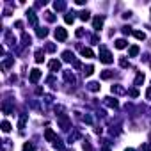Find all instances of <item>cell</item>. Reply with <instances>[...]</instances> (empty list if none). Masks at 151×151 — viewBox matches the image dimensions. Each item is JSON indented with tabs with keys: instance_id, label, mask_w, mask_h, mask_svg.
<instances>
[{
	"instance_id": "f546056e",
	"label": "cell",
	"mask_w": 151,
	"mask_h": 151,
	"mask_svg": "<svg viewBox=\"0 0 151 151\" xmlns=\"http://www.w3.org/2000/svg\"><path fill=\"white\" fill-rule=\"evenodd\" d=\"M64 22H66V23H73V22H75V16H73V13H68V14L64 16Z\"/></svg>"
},
{
	"instance_id": "484cf974",
	"label": "cell",
	"mask_w": 151,
	"mask_h": 151,
	"mask_svg": "<svg viewBox=\"0 0 151 151\" xmlns=\"http://www.w3.org/2000/svg\"><path fill=\"white\" fill-rule=\"evenodd\" d=\"M2 132L4 133H9L11 132V123L9 121H2Z\"/></svg>"
},
{
	"instance_id": "c3c4849f",
	"label": "cell",
	"mask_w": 151,
	"mask_h": 151,
	"mask_svg": "<svg viewBox=\"0 0 151 151\" xmlns=\"http://www.w3.org/2000/svg\"><path fill=\"white\" fill-rule=\"evenodd\" d=\"M124 151H135V149H132V147H126V149H124Z\"/></svg>"
},
{
	"instance_id": "9a60e30c",
	"label": "cell",
	"mask_w": 151,
	"mask_h": 151,
	"mask_svg": "<svg viewBox=\"0 0 151 151\" xmlns=\"http://www.w3.org/2000/svg\"><path fill=\"white\" fill-rule=\"evenodd\" d=\"M64 78H66V82H71V84L77 82V78H75V75L71 71H64Z\"/></svg>"
},
{
	"instance_id": "cb8c5ba5",
	"label": "cell",
	"mask_w": 151,
	"mask_h": 151,
	"mask_svg": "<svg viewBox=\"0 0 151 151\" xmlns=\"http://www.w3.org/2000/svg\"><path fill=\"white\" fill-rule=\"evenodd\" d=\"M82 55L87 57V59H91V57H94V52L91 48H82Z\"/></svg>"
},
{
	"instance_id": "681fc988",
	"label": "cell",
	"mask_w": 151,
	"mask_h": 151,
	"mask_svg": "<svg viewBox=\"0 0 151 151\" xmlns=\"http://www.w3.org/2000/svg\"><path fill=\"white\" fill-rule=\"evenodd\" d=\"M101 151H110V149H109V147H107V146H105V147H103V149H101Z\"/></svg>"
},
{
	"instance_id": "6da1fadb",
	"label": "cell",
	"mask_w": 151,
	"mask_h": 151,
	"mask_svg": "<svg viewBox=\"0 0 151 151\" xmlns=\"http://www.w3.org/2000/svg\"><path fill=\"white\" fill-rule=\"evenodd\" d=\"M100 60L103 62V64H110L112 60H114V57H112V53L105 48V46H101L100 48Z\"/></svg>"
},
{
	"instance_id": "2e32d148",
	"label": "cell",
	"mask_w": 151,
	"mask_h": 151,
	"mask_svg": "<svg viewBox=\"0 0 151 151\" xmlns=\"http://www.w3.org/2000/svg\"><path fill=\"white\" fill-rule=\"evenodd\" d=\"M22 41H23V43H22L23 46H29V45L32 43V37H30L27 32H23V34H22Z\"/></svg>"
},
{
	"instance_id": "ee69618b",
	"label": "cell",
	"mask_w": 151,
	"mask_h": 151,
	"mask_svg": "<svg viewBox=\"0 0 151 151\" xmlns=\"http://www.w3.org/2000/svg\"><path fill=\"white\" fill-rule=\"evenodd\" d=\"M14 27H16V29H22V27H23V22H16Z\"/></svg>"
},
{
	"instance_id": "ba28073f",
	"label": "cell",
	"mask_w": 151,
	"mask_h": 151,
	"mask_svg": "<svg viewBox=\"0 0 151 151\" xmlns=\"http://www.w3.org/2000/svg\"><path fill=\"white\" fill-rule=\"evenodd\" d=\"M110 91H112V94H126V93H128V91H126L123 86H119V84L112 86V87H110Z\"/></svg>"
},
{
	"instance_id": "74e56055",
	"label": "cell",
	"mask_w": 151,
	"mask_h": 151,
	"mask_svg": "<svg viewBox=\"0 0 151 151\" xmlns=\"http://www.w3.org/2000/svg\"><path fill=\"white\" fill-rule=\"evenodd\" d=\"M82 146H84V151H93V146H91L89 142H84Z\"/></svg>"
},
{
	"instance_id": "277c9868",
	"label": "cell",
	"mask_w": 151,
	"mask_h": 151,
	"mask_svg": "<svg viewBox=\"0 0 151 151\" xmlns=\"http://www.w3.org/2000/svg\"><path fill=\"white\" fill-rule=\"evenodd\" d=\"M39 78H41V71L36 68V69H32L30 71V77H29V80L32 82V84H37L39 82Z\"/></svg>"
},
{
	"instance_id": "e575fe53",
	"label": "cell",
	"mask_w": 151,
	"mask_h": 151,
	"mask_svg": "<svg viewBox=\"0 0 151 151\" xmlns=\"http://www.w3.org/2000/svg\"><path fill=\"white\" fill-rule=\"evenodd\" d=\"M45 18H46L48 22H55V16H53V13H50V11H48V13H45Z\"/></svg>"
},
{
	"instance_id": "ac0fdd59",
	"label": "cell",
	"mask_w": 151,
	"mask_h": 151,
	"mask_svg": "<svg viewBox=\"0 0 151 151\" xmlns=\"http://www.w3.org/2000/svg\"><path fill=\"white\" fill-rule=\"evenodd\" d=\"M126 46H128L126 39H123V37H121V39H117V41H116V48H117V50H123V48H126Z\"/></svg>"
},
{
	"instance_id": "7bdbcfd3",
	"label": "cell",
	"mask_w": 151,
	"mask_h": 151,
	"mask_svg": "<svg viewBox=\"0 0 151 151\" xmlns=\"http://www.w3.org/2000/svg\"><path fill=\"white\" fill-rule=\"evenodd\" d=\"M4 112H6V114H11V107H9V105H4Z\"/></svg>"
},
{
	"instance_id": "3957f363",
	"label": "cell",
	"mask_w": 151,
	"mask_h": 151,
	"mask_svg": "<svg viewBox=\"0 0 151 151\" xmlns=\"http://www.w3.org/2000/svg\"><path fill=\"white\" fill-rule=\"evenodd\" d=\"M55 39L57 41H66L68 39V30L62 29V27H57L55 29Z\"/></svg>"
},
{
	"instance_id": "4316f807",
	"label": "cell",
	"mask_w": 151,
	"mask_h": 151,
	"mask_svg": "<svg viewBox=\"0 0 151 151\" xmlns=\"http://www.w3.org/2000/svg\"><path fill=\"white\" fill-rule=\"evenodd\" d=\"M139 89L137 87H133V89H128V96H132V98H139Z\"/></svg>"
},
{
	"instance_id": "d590c367",
	"label": "cell",
	"mask_w": 151,
	"mask_h": 151,
	"mask_svg": "<svg viewBox=\"0 0 151 151\" xmlns=\"http://www.w3.org/2000/svg\"><path fill=\"white\" fill-rule=\"evenodd\" d=\"M77 139H80V133H78V132H75L73 135H69V139H68V140H69V142H73V140H77Z\"/></svg>"
},
{
	"instance_id": "8fae6325",
	"label": "cell",
	"mask_w": 151,
	"mask_h": 151,
	"mask_svg": "<svg viewBox=\"0 0 151 151\" xmlns=\"http://www.w3.org/2000/svg\"><path fill=\"white\" fill-rule=\"evenodd\" d=\"M101 80H110L112 77H114V71H110V69H105V71H101Z\"/></svg>"
},
{
	"instance_id": "d6986e66",
	"label": "cell",
	"mask_w": 151,
	"mask_h": 151,
	"mask_svg": "<svg viewBox=\"0 0 151 151\" xmlns=\"http://www.w3.org/2000/svg\"><path fill=\"white\" fill-rule=\"evenodd\" d=\"M87 89L93 91V93H98V91H100V84H98V82H89V84H87Z\"/></svg>"
},
{
	"instance_id": "7c38bea8",
	"label": "cell",
	"mask_w": 151,
	"mask_h": 151,
	"mask_svg": "<svg viewBox=\"0 0 151 151\" xmlns=\"http://www.w3.org/2000/svg\"><path fill=\"white\" fill-rule=\"evenodd\" d=\"M139 52H140V48H139L137 45H132V46H130V50H128V55H130V57H137V55H139Z\"/></svg>"
},
{
	"instance_id": "44dd1931",
	"label": "cell",
	"mask_w": 151,
	"mask_h": 151,
	"mask_svg": "<svg viewBox=\"0 0 151 151\" xmlns=\"http://www.w3.org/2000/svg\"><path fill=\"white\" fill-rule=\"evenodd\" d=\"M25 123H27V114H22V116H20V121H18V128L23 130V128H25Z\"/></svg>"
},
{
	"instance_id": "4fadbf2b",
	"label": "cell",
	"mask_w": 151,
	"mask_h": 151,
	"mask_svg": "<svg viewBox=\"0 0 151 151\" xmlns=\"http://www.w3.org/2000/svg\"><path fill=\"white\" fill-rule=\"evenodd\" d=\"M13 64H14V59H13V57H7V59H4V62H2V69H9Z\"/></svg>"
},
{
	"instance_id": "d6a6232c",
	"label": "cell",
	"mask_w": 151,
	"mask_h": 151,
	"mask_svg": "<svg viewBox=\"0 0 151 151\" xmlns=\"http://www.w3.org/2000/svg\"><path fill=\"white\" fill-rule=\"evenodd\" d=\"M45 50H46V52H50V53H53V52H55V50H57V46H55V45H53V43H48V45H46V48H45Z\"/></svg>"
},
{
	"instance_id": "b9f144b4",
	"label": "cell",
	"mask_w": 151,
	"mask_h": 151,
	"mask_svg": "<svg viewBox=\"0 0 151 151\" xmlns=\"http://www.w3.org/2000/svg\"><path fill=\"white\" fill-rule=\"evenodd\" d=\"M73 66H75V69H80V68H82L80 60H75V62H73Z\"/></svg>"
},
{
	"instance_id": "7a4b0ae2",
	"label": "cell",
	"mask_w": 151,
	"mask_h": 151,
	"mask_svg": "<svg viewBox=\"0 0 151 151\" xmlns=\"http://www.w3.org/2000/svg\"><path fill=\"white\" fill-rule=\"evenodd\" d=\"M57 123H59V126H60L62 130H69V126H71V119H69L66 114H59Z\"/></svg>"
},
{
	"instance_id": "7dc6e473",
	"label": "cell",
	"mask_w": 151,
	"mask_h": 151,
	"mask_svg": "<svg viewBox=\"0 0 151 151\" xmlns=\"http://www.w3.org/2000/svg\"><path fill=\"white\" fill-rule=\"evenodd\" d=\"M91 41H93V43L96 45V43H98V36H93V37H91Z\"/></svg>"
},
{
	"instance_id": "83f0119b",
	"label": "cell",
	"mask_w": 151,
	"mask_h": 151,
	"mask_svg": "<svg viewBox=\"0 0 151 151\" xmlns=\"http://www.w3.org/2000/svg\"><path fill=\"white\" fill-rule=\"evenodd\" d=\"M2 151H11V140H2Z\"/></svg>"
},
{
	"instance_id": "52a82bcc",
	"label": "cell",
	"mask_w": 151,
	"mask_h": 151,
	"mask_svg": "<svg viewBox=\"0 0 151 151\" xmlns=\"http://www.w3.org/2000/svg\"><path fill=\"white\" fill-rule=\"evenodd\" d=\"M27 18H29V23H30L32 27H37V16H36V13H34L32 9L27 13Z\"/></svg>"
},
{
	"instance_id": "f35d334b",
	"label": "cell",
	"mask_w": 151,
	"mask_h": 151,
	"mask_svg": "<svg viewBox=\"0 0 151 151\" xmlns=\"http://www.w3.org/2000/svg\"><path fill=\"white\" fill-rule=\"evenodd\" d=\"M151 147H149V142H144L142 146H140V151H149Z\"/></svg>"
},
{
	"instance_id": "1f68e13d",
	"label": "cell",
	"mask_w": 151,
	"mask_h": 151,
	"mask_svg": "<svg viewBox=\"0 0 151 151\" xmlns=\"http://www.w3.org/2000/svg\"><path fill=\"white\" fill-rule=\"evenodd\" d=\"M80 20H82V22H87V20H91L89 13H87V11H82V13H80Z\"/></svg>"
},
{
	"instance_id": "e0dca14e",
	"label": "cell",
	"mask_w": 151,
	"mask_h": 151,
	"mask_svg": "<svg viewBox=\"0 0 151 151\" xmlns=\"http://www.w3.org/2000/svg\"><path fill=\"white\" fill-rule=\"evenodd\" d=\"M43 60H45V52L39 48V50H36V62H37V64H41Z\"/></svg>"
},
{
	"instance_id": "30bf717a",
	"label": "cell",
	"mask_w": 151,
	"mask_h": 151,
	"mask_svg": "<svg viewBox=\"0 0 151 151\" xmlns=\"http://www.w3.org/2000/svg\"><path fill=\"white\" fill-rule=\"evenodd\" d=\"M105 105L110 107V109H117V107H119V101H117L116 98H110V96H109V98H105Z\"/></svg>"
},
{
	"instance_id": "9c48e42d",
	"label": "cell",
	"mask_w": 151,
	"mask_h": 151,
	"mask_svg": "<svg viewBox=\"0 0 151 151\" xmlns=\"http://www.w3.org/2000/svg\"><path fill=\"white\" fill-rule=\"evenodd\" d=\"M62 60H64V62H75V55H73V52H69V50L62 52Z\"/></svg>"
},
{
	"instance_id": "60d3db41",
	"label": "cell",
	"mask_w": 151,
	"mask_h": 151,
	"mask_svg": "<svg viewBox=\"0 0 151 151\" xmlns=\"http://www.w3.org/2000/svg\"><path fill=\"white\" fill-rule=\"evenodd\" d=\"M82 119H84V123H87V124H91V123H93V117H91V116H84Z\"/></svg>"
},
{
	"instance_id": "7402d4cb",
	"label": "cell",
	"mask_w": 151,
	"mask_h": 151,
	"mask_svg": "<svg viewBox=\"0 0 151 151\" xmlns=\"http://www.w3.org/2000/svg\"><path fill=\"white\" fill-rule=\"evenodd\" d=\"M93 73H94V66H93V64H89V66L84 68V75H86V77H91Z\"/></svg>"
},
{
	"instance_id": "5bb4252c",
	"label": "cell",
	"mask_w": 151,
	"mask_h": 151,
	"mask_svg": "<svg viewBox=\"0 0 151 151\" xmlns=\"http://www.w3.org/2000/svg\"><path fill=\"white\" fill-rule=\"evenodd\" d=\"M48 66H50V71H59L60 69V60H57V59L55 60H50Z\"/></svg>"
},
{
	"instance_id": "bcb514c9",
	"label": "cell",
	"mask_w": 151,
	"mask_h": 151,
	"mask_svg": "<svg viewBox=\"0 0 151 151\" xmlns=\"http://www.w3.org/2000/svg\"><path fill=\"white\" fill-rule=\"evenodd\" d=\"M146 98H147V100H151V87L146 91Z\"/></svg>"
},
{
	"instance_id": "ffe728a7",
	"label": "cell",
	"mask_w": 151,
	"mask_h": 151,
	"mask_svg": "<svg viewBox=\"0 0 151 151\" xmlns=\"http://www.w3.org/2000/svg\"><path fill=\"white\" fill-rule=\"evenodd\" d=\"M144 78H146V77H144V73H137V77H135V82H133V84L139 87L140 84H144Z\"/></svg>"
},
{
	"instance_id": "d4e9b609",
	"label": "cell",
	"mask_w": 151,
	"mask_h": 151,
	"mask_svg": "<svg viewBox=\"0 0 151 151\" xmlns=\"http://www.w3.org/2000/svg\"><path fill=\"white\" fill-rule=\"evenodd\" d=\"M132 34H133L139 41H144V39H146V34H144V32H140V30H133Z\"/></svg>"
},
{
	"instance_id": "f6af8a7d",
	"label": "cell",
	"mask_w": 151,
	"mask_h": 151,
	"mask_svg": "<svg viewBox=\"0 0 151 151\" xmlns=\"http://www.w3.org/2000/svg\"><path fill=\"white\" fill-rule=\"evenodd\" d=\"M82 36H84V30H82V29H78V30H77V37H82Z\"/></svg>"
},
{
	"instance_id": "8992f818",
	"label": "cell",
	"mask_w": 151,
	"mask_h": 151,
	"mask_svg": "<svg viewBox=\"0 0 151 151\" xmlns=\"http://www.w3.org/2000/svg\"><path fill=\"white\" fill-rule=\"evenodd\" d=\"M45 139H46L48 142H52V144H53V142L57 140V137H55V132H53L52 128H46V130H45Z\"/></svg>"
},
{
	"instance_id": "8d00e7d4",
	"label": "cell",
	"mask_w": 151,
	"mask_h": 151,
	"mask_svg": "<svg viewBox=\"0 0 151 151\" xmlns=\"http://www.w3.org/2000/svg\"><path fill=\"white\" fill-rule=\"evenodd\" d=\"M119 66H121V68H130V62H128L126 59H121V60H119Z\"/></svg>"
},
{
	"instance_id": "ab89813d",
	"label": "cell",
	"mask_w": 151,
	"mask_h": 151,
	"mask_svg": "<svg viewBox=\"0 0 151 151\" xmlns=\"http://www.w3.org/2000/svg\"><path fill=\"white\" fill-rule=\"evenodd\" d=\"M132 32H133V30H132L128 25H124V27H123V34H132Z\"/></svg>"
},
{
	"instance_id": "f1b7e54d",
	"label": "cell",
	"mask_w": 151,
	"mask_h": 151,
	"mask_svg": "<svg viewBox=\"0 0 151 151\" xmlns=\"http://www.w3.org/2000/svg\"><path fill=\"white\" fill-rule=\"evenodd\" d=\"M48 36V29H37V37H46Z\"/></svg>"
},
{
	"instance_id": "4dcf8cb0",
	"label": "cell",
	"mask_w": 151,
	"mask_h": 151,
	"mask_svg": "<svg viewBox=\"0 0 151 151\" xmlns=\"http://www.w3.org/2000/svg\"><path fill=\"white\" fill-rule=\"evenodd\" d=\"M53 147H55V149H57V151H62V149H64V144H62V142H60V140H59V139H57V140H55V142H53Z\"/></svg>"
},
{
	"instance_id": "603a6c76",
	"label": "cell",
	"mask_w": 151,
	"mask_h": 151,
	"mask_svg": "<svg viewBox=\"0 0 151 151\" xmlns=\"http://www.w3.org/2000/svg\"><path fill=\"white\" fill-rule=\"evenodd\" d=\"M53 9L55 11H64L66 9V2H53Z\"/></svg>"
},
{
	"instance_id": "836d02e7",
	"label": "cell",
	"mask_w": 151,
	"mask_h": 151,
	"mask_svg": "<svg viewBox=\"0 0 151 151\" xmlns=\"http://www.w3.org/2000/svg\"><path fill=\"white\" fill-rule=\"evenodd\" d=\"M23 151H36V147H34L30 142H25V144H23Z\"/></svg>"
},
{
	"instance_id": "5b68a950",
	"label": "cell",
	"mask_w": 151,
	"mask_h": 151,
	"mask_svg": "<svg viewBox=\"0 0 151 151\" xmlns=\"http://www.w3.org/2000/svg\"><path fill=\"white\" fill-rule=\"evenodd\" d=\"M103 22H105V16H96V18L93 20V29H94V30H100V29L103 27Z\"/></svg>"
}]
</instances>
